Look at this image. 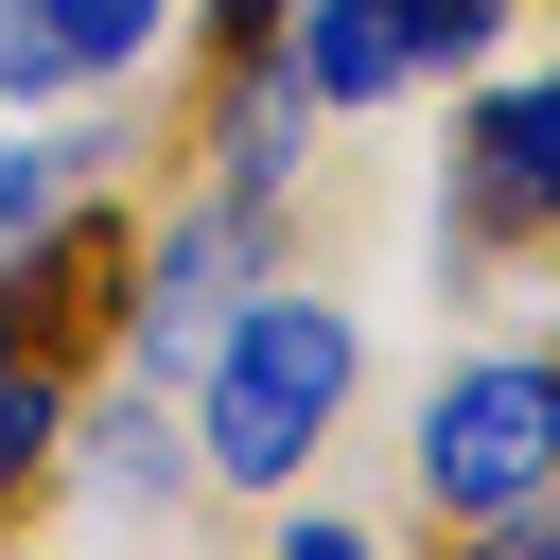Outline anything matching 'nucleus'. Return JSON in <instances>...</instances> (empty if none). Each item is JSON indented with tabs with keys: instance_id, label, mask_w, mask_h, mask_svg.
<instances>
[{
	"instance_id": "f257e3e1",
	"label": "nucleus",
	"mask_w": 560,
	"mask_h": 560,
	"mask_svg": "<svg viewBox=\"0 0 560 560\" xmlns=\"http://www.w3.org/2000/svg\"><path fill=\"white\" fill-rule=\"evenodd\" d=\"M192 368H210V420H192L210 472H228V490H280V472L315 455V420L350 402V315H332V298H245Z\"/></svg>"
},
{
	"instance_id": "f03ea898",
	"label": "nucleus",
	"mask_w": 560,
	"mask_h": 560,
	"mask_svg": "<svg viewBox=\"0 0 560 560\" xmlns=\"http://www.w3.org/2000/svg\"><path fill=\"white\" fill-rule=\"evenodd\" d=\"M560 472V368L542 350H490V368H455L438 402H420V490L455 508V525H490L508 490H542Z\"/></svg>"
},
{
	"instance_id": "7ed1b4c3",
	"label": "nucleus",
	"mask_w": 560,
	"mask_h": 560,
	"mask_svg": "<svg viewBox=\"0 0 560 560\" xmlns=\"http://www.w3.org/2000/svg\"><path fill=\"white\" fill-rule=\"evenodd\" d=\"M245 280H262V192H228V210H192L158 262L122 245V350L140 368H192L228 315H245Z\"/></svg>"
},
{
	"instance_id": "20e7f679",
	"label": "nucleus",
	"mask_w": 560,
	"mask_h": 560,
	"mask_svg": "<svg viewBox=\"0 0 560 560\" xmlns=\"http://www.w3.org/2000/svg\"><path fill=\"white\" fill-rule=\"evenodd\" d=\"M298 70H315V105H368V88H402V18L385 0H315L298 18Z\"/></svg>"
},
{
	"instance_id": "39448f33",
	"label": "nucleus",
	"mask_w": 560,
	"mask_h": 560,
	"mask_svg": "<svg viewBox=\"0 0 560 560\" xmlns=\"http://www.w3.org/2000/svg\"><path fill=\"white\" fill-rule=\"evenodd\" d=\"M52 420H70V385H52L35 350H0V508H18L35 472H52Z\"/></svg>"
},
{
	"instance_id": "423d86ee",
	"label": "nucleus",
	"mask_w": 560,
	"mask_h": 560,
	"mask_svg": "<svg viewBox=\"0 0 560 560\" xmlns=\"http://www.w3.org/2000/svg\"><path fill=\"white\" fill-rule=\"evenodd\" d=\"M105 508H122V525H140V508H175V420H158V402H122V420H105Z\"/></svg>"
},
{
	"instance_id": "0eeeda50",
	"label": "nucleus",
	"mask_w": 560,
	"mask_h": 560,
	"mask_svg": "<svg viewBox=\"0 0 560 560\" xmlns=\"http://www.w3.org/2000/svg\"><path fill=\"white\" fill-rule=\"evenodd\" d=\"M52 18V52L70 70H122V52H158V0H35Z\"/></svg>"
},
{
	"instance_id": "6e6552de",
	"label": "nucleus",
	"mask_w": 560,
	"mask_h": 560,
	"mask_svg": "<svg viewBox=\"0 0 560 560\" xmlns=\"http://www.w3.org/2000/svg\"><path fill=\"white\" fill-rule=\"evenodd\" d=\"M52 210H70V158H0V262H18Z\"/></svg>"
},
{
	"instance_id": "1a4fd4ad",
	"label": "nucleus",
	"mask_w": 560,
	"mask_h": 560,
	"mask_svg": "<svg viewBox=\"0 0 560 560\" xmlns=\"http://www.w3.org/2000/svg\"><path fill=\"white\" fill-rule=\"evenodd\" d=\"M0 88H70V52H52V18H35V0H0Z\"/></svg>"
}]
</instances>
